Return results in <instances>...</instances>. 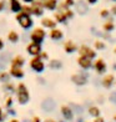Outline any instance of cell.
Returning a JSON list of instances; mask_svg holds the SVG:
<instances>
[{
  "mask_svg": "<svg viewBox=\"0 0 116 122\" xmlns=\"http://www.w3.org/2000/svg\"><path fill=\"white\" fill-rule=\"evenodd\" d=\"M4 46H5V45H4V41H3V39L0 37V51H1V50L4 49Z\"/></svg>",
  "mask_w": 116,
  "mask_h": 122,
  "instance_id": "45",
  "label": "cell"
},
{
  "mask_svg": "<svg viewBox=\"0 0 116 122\" xmlns=\"http://www.w3.org/2000/svg\"><path fill=\"white\" fill-rule=\"evenodd\" d=\"M54 18H55V21L59 24H66L68 23V16H66V14L64 11H61V10H56L54 14Z\"/></svg>",
  "mask_w": 116,
  "mask_h": 122,
  "instance_id": "19",
  "label": "cell"
},
{
  "mask_svg": "<svg viewBox=\"0 0 116 122\" xmlns=\"http://www.w3.org/2000/svg\"><path fill=\"white\" fill-rule=\"evenodd\" d=\"M13 103H14V98H13V96H11V95L6 96V98H5V103H4L5 108H6V110L11 108V107H13Z\"/></svg>",
  "mask_w": 116,
  "mask_h": 122,
  "instance_id": "30",
  "label": "cell"
},
{
  "mask_svg": "<svg viewBox=\"0 0 116 122\" xmlns=\"http://www.w3.org/2000/svg\"><path fill=\"white\" fill-rule=\"evenodd\" d=\"M112 121H114V122H116V113L112 116Z\"/></svg>",
  "mask_w": 116,
  "mask_h": 122,
  "instance_id": "51",
  "label": "cell"
},
{
  "mask_svg": "<svg viewBox=\"0 0 116 122\" xmlns=\"http://www.w3.org/2000/svg\"><path fill=\"white\" fill-rule=\"evenodd\" d=\"M8 112H3L1 115H0V122H5L6 121V118H8Z\"/></svg>",
  "mask_w": 116,
  "mask_h": 122,
  "instance_id": "35",
  "label": "cell"
},
{
  "mask_svg": "<svg viewBox=\"0 0 116 122\" xmlns=\"http://www.w3.org/2000/svg\"><path fill=\"white\" fill-rule=\"evenodd\" d=\"M86 112L92 118H96V117H99V116H101V110H100V107H99V105H90V106L87 107Z\"/></svg>",
  "mask_w": 116,
  "mask_h": 122,
  "instance_id": "15",
  "label": "cell"
},
{
  "mask_svg": "<svg viewBox=\"0 0 116 122\" xmlns=\"http://www.w3.org/2000/svg\"><path fill=\"white\" fill-rule=\"evenodd\" d=\"M110 14H111V13H110V10H107V9H102L100 11V16L102 19H106V20L110 19Z\"/></svg>",
  "mask_w": 116,
  "mask_h": 122,
  "instance_id": "31",
  "label": "cell"
},
{
  "mask_svg": "<svg viewBox=\"0 0 116 122\" xmlns=\"http://www.w3.org/2000/svg\"><path fill=\"white\" fill-rule=\"evenodd\" d=\"M16 20H18L19 25L23 27V29H25V30L30 29V27L32 26V19H31V16L29 14L23 13V11L16 15Z\"/></svg>",
  "mask_w": 116,
  "mask_h": 122,
  "instance_id": "8",
  "label": "cell"
},
{
  "mask_svg": "<svg viewBox=\"0 0 116 122\" xmlns=\"http://www.w3.org/2000/svg\"><path fill=\"white\" fill-rule=\"evenodd\" d=\"M4 8H5V1L4 0H0V11H3Z\"/></svg>",
  "mask_w": 116,
  "mask_h": 122,
  "instance_id": "43",
  "label": "cell"
},
{
  "mask_svg": "<svg viewBox=\"0 0 116 122\" xmlns=\"http://www.w3.org/2000/svg\"><path fill=\"white\" fill-rule=\"evenodd\" d=\"M9 74L11 77H14V79H24V76H25V71L23 70V67H14V66H11L9 70Z\"/></svg>",
  "mask_w": 116,
  "mask_h": 122,
  "instance_id": "14",
  "label": "cell"
},
{
  "mask_svg": "<svg viewBox=\"0 0 116 122\" xmlns=\"http://www.w3.org/2000/svg\"><path fill=\"white\" fill-rule=\"evenodd\" d=\"M44 122H58V121H56V120H54V118H46Z\"/></svg>",
  "mask_w": 116,
  "mask_h": 122,
  "instance_id": "47",
  "label": "cell"
},
{
  "mask_svg": "<svg viewBox=\"0 0 116 122\" xmlns=\"http://www.w3.org/2000/svg\"><path fill=\"white\" fill-rule=\"evenodd\" d=\"M29 66H30V69L34 71L35 74H42L44 71H45L46 69V65H45V61L41 60L39 56H34V57H31L30 60V62H29Z\"/></svg>",
  "mask_w": 116,
  "mask_h": 122,
  "instance_id": "4",
  "label": "cell"
},
{
  "mask_svg": "<svg viewBox=\"0 0 116 122\" xmlns=\"http://www.w3.org/2000/svg\"><path fill=\"white\" fill-rule=\"evenodd\" d=\"M114 30H115V23L112 21V19H107V21H105L104 25H102V31L110 34V32H112Z\"/></svg>",
  "mask_w": 116,
  "mask_h": 122,
  "instance_id": "23",
  "label": "cell"
},
{
  "mask_svg": "<svg viewBox=\"0 0 116 122\" xmlns=\"http://www.w3.org/2000/svg\"><path fill=\"white\" fill-rule=\"evenodd\" d=\"M77 54H79V56H84V57H87L90 60L97 59V51L94 47L86 45V44H81V45L79 46Z\"/></svg>",
  "mask_w": 116,
  "mask_h": 122,
  "instance_id": "3",
  "label": "cell"
},
{
  "mask_svg": "<svg viewBox=\"0 0 116 122\" xmlns=\"http://www.w3.org/2000/svg\"><path fill=\"white\" fill-rule=\"evenodd\" d=\"M58 122H66V121H65V120H64V118H61V120H59V121H58Z\"/></svg>",
  "mask_w": 116,
  "mask_h": 122,
  "instance_id": "52",
  "label": "cell"
},
{
  "mask_svg": "<svg viewBox=\"0 0 116 122\" xmlns=\"http://www.w3.org/2000/svg\"><path fill=\"white\" fill-rule=\"evenodd\" d=\"M110 13H111L114 16H116V4H114V5H112V8L110 9Z\"/></svg>",
  "mask_w": 116,
  "mask_h": 122,
  "instance_id": "40",
  "label": "cell"
},
{
  "mask_svg": "<svg viewBox=\"0 0 116 122\" xmlns=\"http://www.w3.org/2000/svg\"><path fill=\"white\" fill-rule=\"evenodd\" d=\"M99 1V0H86V3L87 4H90V5H94V4H96Z\"/></svg>",
  "mask_w": 116,
  "mask_h": 122,
  "instance_id": "44",
  "label": "cell"
},
{
  "mask_svg": "<svg viewBox=\"0 0 116 122\" xmlns=\"http://www.w3.org/2000/svg\"><path fill=\"white\" fill-rule=\"evenodd\" d=\"M30 122H42V121H41V118L39 117V116H34V117L30 120Z\"/></svg>",
  "mask_w": 116,
  "mask_h": 122,
  "instance_id": "38",
  "label": "cell"
},
{
  "mask_svg": "<svg viewBox=\"0 0 116 122\" xmlns=\"http://www.w3.org/2000/svg\"><path fill=\"white\" fill-rule=\"evenodd\" d=\"M3 91L8 92L9 95H11V93H16V86L13 84L11 81H9V82H6V84H3Z\"/></svg>",
  "mask_w": 116,
  "mask_h": 122,
  "instance_id": "25",
  "label": "cell"
},
{
  "mask_svg": "<svg viewBox=\"0 0 116 122\" xmlns=\"http://www.w3.org/2000/svg\"><path fill=\"white\" fill-rule=\"evenodd\" d=\"M41 3H42V8L46 10H50V11L56 10L59 6L58 0H41Z\"/></svg>",
  "mask_w": 116,
  "mask_h": 122,
  "instance_id": "16",
  "label": "cell"
},
{
  "mask_svg": "<svg viewBox=\"0 0 116 122\" xmlns=\"http://www.w3.org/2000/svg\"><path fill=\"white\" fill-rule=\"evenodd\" d=\"M92 122H106V120H105L102 116H99L96 118H92Z\"/></svg>",
  "mask_w": 116,
  "mask_h": 122,
  "instance_id": "36",
  "label": "cell"
},
{
  "mask_svg": "<svg viewBox=\"0 0 116 122\" xmlns=\"http://www.w3.org/2000/svg\"><path fill=\"white\" fill-rule=\"evenodd\" d=\"M21 9H23V5L20 4V1H18V0H10V10L13 13L19 14L21 13Z\"/></svg>",
  "mask_w": 116,
  "mask_h": 122,
  "instance_id": "24",
  "label": "cell"
},
{
  "mask_svg": "<svg viewBox=\"0 0 116 122\" xmlns=\"http://www.w3.org/2000/svg\"><path fill=\"white\" fill-rule=\"evenodd\" d=\"M8 40L10 41V42H13V44H15V42H18L19 41V34L16 31H10L9 34H8Z\"/></svg>",
  "mask_w": 116,
  "mask_h": 122,
  "instance_id": "29",
  "label": "cell"
},
{
  "mask_svg": "<svg viewBox=\"0 0 116 122\" xmlns=\"http://www.w3.org/2000/svg\"><path fill=\"white\" fill-rule=\"evenodd\" d=\"M37 84L39 85H45L46 81H45V79H42V77H39V79H37Z\"/></svg>",
  "mask_w": 116,
  "mask_h": 122,
  "instance_id": "39",
  "label": "cell"
},
{
  "mask_svg": "<svg viewBox=\"0 0 116 122\" xmlns=\"http://www.w3.org/2000/svg\"><path fill=\"white\" fill-rule=\"evenodd\" d=\"M16 100H18V103L24 106V105L29 103L30 101V92L27 86L24 84V82H19L16 85Z\"/></svg>",
  "mask_w": 116,
  "mask_h": 122,
  "instance_id": "1",
  "label": "cell"
},
{
  "mask_svg": "<svg viewBox=\"0 0 116 122\" xmlns=\"http://www.w3.org/2000/svg\"><path fill=\"white\" fill-rule=\"evenodd\" d=\"M109 101L116 105V91H112V92H110V95H109Z\"/></svg>",
  "mask_w": 116,
  "mask_h": 122,
  "instance_id": "33",
  "label": "cell"
},
{
  "mask_svg": "<svg viewBox=\"0 0 116 122\" xmlns=\"http://www.w3.org/2000/svg\"><path fill=\"white\" fill-rule=\"evenodd\" d=\"M63 47H64L65 54H68V55L75 54V52H77V50H79V45H77L75 41H73V40H66L64 42Z\"/></svg>",
  "mask_w": 116,
  "mask_h": 122,
  "instance_id": "12",
  "label": "cell"
},
{
  "mask_svg": "<svg viewBox=\"0 0 116 122\" xmlns=\"http://www.w3.org/2000/svg\"><path fill=\"white\" fill-rule=\"evenodd\" d=\"M112 70L116 72V62H114V64H112Z\"/></svg>",
  "mask_w": 116,
  "mask_h": 122,
  "instance_id": "49",
  "label": "cell"
},
{
  "mask_svg": "<svg viewBox=\"0 0 116 122\" xmlns=\"http://www.w3.org/2000/svg\"><path fill=\"white\" fill-rule=\"evenodd\" d=\"M55 107H56V102H55L51 97H46V98L42 100L41 108L45 111V112H53L55 110Z\"/></svg>",
  "mask_w": 116,
  "mask_h": 122,
  "instance_id": "13",
  "label": "cell"
},
{
  "mask_svg": "<svg viewBox=\"0 0 116 122\" xmlns=\"http://www.w3.org/2000/svg\"><path fill=\"white\" fill-rule=\"evenodd\" d=\"M60 115L66 122H74L76 118V113L74 112L70 105H61L60 106Z\"/></svg>",
  "mask_w": 116,
  "mask_h": 122,
  "instance_id": "6",
  "label": "cell"
},
{
  "mask_svg": "<svg viewBox=\"0 0 116 122\" xmlns=\"http://www.w3.org/2000/svg\"><path fill=\"white\" fill-rule=\"evenodd\" d=\"M10 79H11V76H10L9 71H0V82L1 84H6L10 81Z\"/></svg>",
  "mask_w": 116,
  "mask_h": 122,
  "instance_id": "27",
  "label": "cell"
},
{
  "mask_svg": "<svg viewBox=\"0 0 116 122\" xmlns=\"http://www.w3.org/2000/svg\"><path fill=\"white\" fill-rule=\"evenodd\" d=\"M115 84H116V76L112 72L105 74L100 80V85L102 86V88H105V90H111L115 86Z\"/></svg>",
  "mask_w": 116,
  "mask_h": 122,
  "instance_id": "7",
  "label": "cell"
},
{
  "mask_svg": "<svg viewBox=\"0 0 116 122\" xmlns=\"http://www.w3.org/2000/svg\"><path fill=\"white\" fill-rule=\"evenodd\" d=\"M6 112H8V115H10V116H15V115H16V111H15L13 107H11V108H9Z\"/></svg>",
  "mask_w": 116,
  "mask_h": 122,
  "instance_id": "37",
  "label": "cell"
},
{
  "mask_svg": "<svg viewBox=\"0 0 116 122\" xmlns=\"http://www.w3.org/2000/svg\"><path fill=\"white\" fill-rule=\"evenodd\" d=\"M56 21H55L54 19H50V18H44L42 20H41V25L44 26V27H46V29H55L56 27Z\"/></svg>",
  "mask_w": 116,
  "mask_h": 122,
  "instance_id": "22",
  "label": "cell"
},
{
  "mask_svg": "<svg viewBox=\"0 0 116 122\" xmlns=\"http://www.w3.org/2000/svg\"><path fill=\"white\" fill-rule=\"evenodd\" d=\"M104 100H105V97L101 95V96H99V97H97L96 101H97V103H99V105H101V103H104Z\"/></svg>",
  "mask_w": 116,
  "mask_h": 122,
  "instance_id": "41",
  "label": "cell"
},
{
  "mask_svg": "<svg viewBox=\"0 0 116 122\" xmlns=\"http://www.w3.org/2000/svg\"><path fill=\"white\" fill-rule=\"evenodd\" d=\"M46 37V31L41 29V27H36L34 31L30 34V40L31 42H36V44H42L44 40Z\"/></svg>",
  "mask_w": 116,
  "mask_h": 122,
  "instance_id": "9",
  "label": "cell"
},
{
  "mask_svg": "<svg viewBox=\"0 0 116 122\" xmlns=\"http://www.w3.org/2000/svg\"><path fill=\"white\" fill-rule=\"evenodd\" d=\"M42 49H41V44H36V42H30L29 45L26 46V52L30 55L31 57L34 56H39L41 54Z\"/></svg>",
  "mask_w": 116,
  "mask_h": 122,
  "instance_id": "11",
  "label": "cell"
},
{
  "mask_svg": "<svg viewBox=\"0 0 116 122\" xmlns=\"http://www.w3.org/2000/svg\"><path fill=\"white\" fill-rule=\"evenodd\" d=\"M4 70H5V64L0 61V71H4Z\"/></svg>",
  "mask_w": 116,
  "mask_h": 122,
  "instance_id": "46",
  "label": "cell"
},
{
  "mask_svg": "<svg viewBox=\"0 0 116 122\" xmlns=\"http://www.w3.org/2000/svg\"><path fill=\"white\" fill-rule=\"evenodd\" d=\"M71 107H73L74 112L76 113V116H82V113H84V107L81 106V105H77V103H69Z\"/></svg>",
  "mask_w": 116,
  "mask_h": 122,
  "instance_id": "28",
  "label": "cell"
},
{
  "mask_svg": "<svg viewBox=\"0 0 116 122\" xmlns=\"http://www.w3.org/2000/svg\"><path fill=\"white\" fill-rule=\"evenodd\" d=\"M10 65L14 66V67H23L25 65V59L23 56H20V55H18V56H15L10 60Z\"/></svg>",
  "mask_w": 116,
  "mask_h": 122,
  "instance_id": "21",
  "label": "cell"
},
{
  "mask_svg": "<svg viewBox=\"0 0 116 122\" xmlns=\"http://www.w3.org/2000/svg\"><path fill=\"white\" fill-rule=\"evenodd\" d=\"M47 66H49V69H51L54 71H59L64 67V64H63V61L59 60V59H53V60H49Z\"/></svg>",
  "mask_w": 116,
  "mask_h": 122,
  "instance_id": "17",
  "label": "cell"
},
{
  "mask_svg": "<svg viewBox=\"0 0 116 122\" xmlns=\"http://www.w3.org/2000/svg\"><path fill=\"white\" fill-rule=\"evenodd\" d=\"M75 3H76L75 0H64V1H63V4L65 5V6L66 8H70V9L73 8V6H75Z\"/></svg>",
  "mask_w": 116,
  "mask_h": 122,
  "instance_id": "32",
  "label": "cell"
},
{
  "mask_svg": "<svg viewBox=\"0 0 116 122\" xmlns=\"http://www.w3.org/2000/svg\"><path fill=\"white\" fill-rule=\"evenodd\" d=\"M75 6H76L77 14L85 15L87 13V5H86V1H84V0H79V1H76L75 3Z\"/></svg>",
  "mask_w": 116,
  "mask_h": 122,
  "instance_id": "20",
  "label": "cell"
},
{
  "mask_svg": "<svg viewBox=\"0 0 116 122\" xmlns=\"http://www.w3.org/2000/svg\"><path fill=\"white\" fill-rule=\"evenodd\" d=\"M3 112H4V111H3V108H1V106H0V115H1Z\"/></svg>",
  "mask_w": 116,
  "mask_h": 122,
  "instance_id": "53",
  "label": "cell"
},
{
  "mask_svg": "<svg viewBox=\"0 0 116 122\" xmlns=\"http://www.w3.org/2000/svg\"><path fill=\"white\" fill-rule=\"evenodd\" d=\"M111 1H115V3H116V0H111Z\"/></svg>",
  "mask_w": 116,
  "mask_h": 122,
  "instance_id": "55",
  "label": "cell"
},
{
  "mask_svg": "<svg viewBox=\"0 0 116 122\" xmlns=\"http://www.w3.org/2000/svg\"><path fill=\"white\" fill-rule=\"evenodd\" d=\"M92 70L94 72L99 76H104L105 74H107V64L102 57H97L94 60L92 64Z\"/></svg>",
  "mask_w": 116,
  "mask_h": 122,
  "instance_id": "5",
  "label": "cell"
},
{
  "mask_svg": "<svg viewBox=\"0 0 116 122\" xmlns=\"http://www.w3.org/2000/svg\"><path fill=\"white\" fill-rule=\"evenodd\" d=\"M89 80H90V75L87 71L84 70H80L77 72L73 74L70 76V81L77 87H84L89 84Z\"/></svg>",
  "mask_w": 116,
  "mask_h": 122,
  "instance_id": "2",
  "label": "cell"
},
{
  "mask_svg": "<svg viewBox=\"0 0 116 122\" xmlns=\"http://www.w3.org/2000/svg\"><path fill=\"white\" fill-rule=\"evenodd\" d=\"M94 49L96 50V51H104L105 49H106V42L101 39H96L95 41H94Z\"/></svg>",
  "mask_w": 116,
  "mask_h": 122,
  "instance_id": "26",
  "label": "cell"
},
{
  "mask_svg": "<svg viewBox=\"0 0 116 122\" xmlns=\"http://www.w3.org/2000/svg\"><path fill=\"white\" fill-rule=\"evenodd\" d=\"M114 54L116 55V46H115V49H114Z\"/></svg>",
  "mask_w": 116,
  "mask_h": 122,
  "instance_id": "54",
  "label": "cell"
},
{
  "mask_svg": "<svg viewBox=\"0 0 116 122\" xmlns=\"http://www.w3.org/2000/svg\"><path fill=\"white\" fill-rule=\"evenodd\" d=\"M76 64H77V66L80 67V70L89 71V70H92L94 60H90V59L84 57V56H77V59H76Z\"/></svg>",
  "mask_w": 116,
  "mask_h": 122,
  "instance_id": "10",
  "label": "cell"
},
{
  "mask_svg": "<svg viewBox=\"0 0 116 122\" xmlns=\"http://www.w3.org/2000/svg\"><path fill=\"white\" fill-rule=\"evenodd\" d=\"M49 36H50V39L53 41H60V40H63V39H64V32H63V30L55 27V29H51Z\"/></svg>",
  "mask_w": 116,
  "mask_h": 122,
  "instance_id": "18",
  "label": "cell"
},
{
  "mask_svg": "<svg viewBox=\"0 0 116 122\" xmlns=\"http://www.w3.org/2000/svg\"><path fill=\"white\" fill-rule=\"evenodd\" d=\"M39 57H40L41 60H44V61H49V54L45 52V51H41V54L39 55Z\"/></svg>",
  "mask_w": 116,
  "mask_h": 122,
  "instance_id": "34",
  "label": "cell"
},
{
  "mask_svg": "<svg viewBox=\"0 0 116 122\" xmlns=\"http://www.w3.org/2000/svg\"><path fill=\"white\" fill-rule=\"evenodd\" d=\"M85 122H87V121H85Z\"/></svg>",
  "mask_w": 116,
  "mask_h": 122,
  "instance_id": "56",
  "label": "cell"
},
{
  "mask_svg": "<svg viewBox=\"0 0 116 122\" xmlns=\"http://www.w3.org/2000/svg\"><path fill=\"white\" fill-rule=\"evenodd\" d=\"M75 120H76L75 122H85V120H84V117H82V116H76Z\"/></svg>",
  "mask_w": 116,
  "mask_h": 122,
  "instance_id": "42",
  "label": "cell"
},
{
  "mask_svg": "<svg viewBox=\"0 0 116 122\" xmlns=\"http://www.w3.org/2000/svg\"><path fill=\"white\" fill-rule=\"evenodd\" d=\"M115 86H116V84H115Z\"/></svg>",
  "mask_w": 116,
  "mask_h": 122,
  "instance_id": "57",
  "label": "cell"
},
{
  "mask_svg": "<svg viewBox=\"0 0 116 122\" xmlns=\"http://www.w3.org/2000/svg\"><path fill=\"white\" fill-rule=\"evenodd\" d=\"M23 1H24L25 4H32V3L35 1V0H23Z\"/></svg>",
  "mask_w": 116,
  "mask_h": 122,
  "instance_id": "48",
  "label": "cell"
},
{
  "mask_svg": "<svg viewBox=\"0 0 116 122\" xmlns=\"http://www.w3.org/2000/svg\"><path fill=\"white\" fill-rule=\"evenodd\" d=\"M9 122H20V121H19V120H16V118H11Z\"/></svg>",
  "mask_w": 116,
  "mask_h": 122,
  "instance_id": "50",
  "label": "cell"
}]
</instances>
